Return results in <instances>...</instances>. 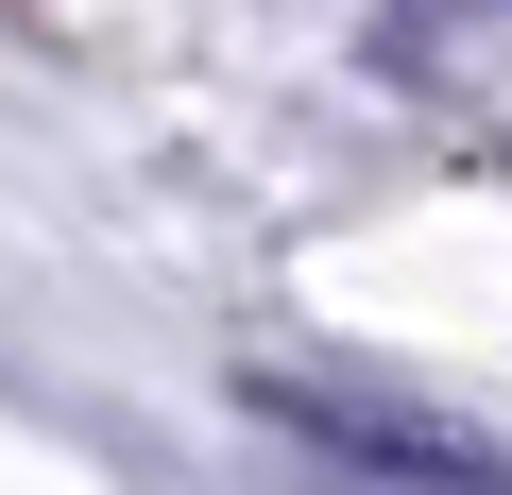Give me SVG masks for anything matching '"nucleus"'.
<instances>
[{
  "mask_svg": "<svg viewBox=\"0 0 512 495\" xmlns=\"http://www.w3.org/2000/svg\"><path fill=\"white\" fill-rule=\"evenodd\" d=\"M256 410H274L291 444H325V461H359V478H393V495H512V461L478 427L410 410L393 376H256Z\"/></svg>",
  "mask_w": 512,
  "mask_h": 495,
  "instance_id": "obj_1",
  "label": "nucleus"
},
{
  "mask_svg": "<svg viewBox=\"0 0 512 495\" xmlns=\"http://www.w3.org/2000/svg\"><path fill=\"white\" fill-rule=\"evenodd\" d=\"M461 18H512V0H461Z\"/></svg>",
  "mask_w": 512,
  "mask_h": 495,
  "instance_id": "obj_2",
  "label": "nucleus"
}]
</instances>
